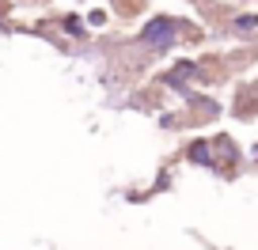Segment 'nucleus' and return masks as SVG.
Returning <instances> with one entry per match:
<instances>
[{"label": "nucleus", "instance_id": "f257e3e1", "mask_svg": "<svg viewBox=\"0 0 258 250\" xmlns=\"http://www.w3.org/2000/svg\"><path fill=\"white\" fill-rule=\"evenodd\" d=\"M171 31H175L171 23H152V27L145 31V38H148V42H163V46H167V42H171Z\"/></svg>", "mask_w": 258, "mask_h": 250}]
</instances>
